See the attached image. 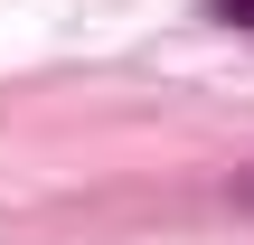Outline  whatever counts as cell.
Here are the masks:
<instances>
[{
    "label": "cell",
    "instance_id": "cell-1",
    "mask_svg": "<svg viewBox=\"0 0 254 245\" xmlns=\"http://www.w3.org/2000/svg\"><path fill=\"white\" fill-rule=\"evenodd\" d=\"M226 198H236V208H245V217H254V161H245V170H236V179H226Z\"/></svg>",
    "mask_w": 254,
    "mask_h": 245
},
{
    "label": "cell",
    "instance_id": "cell-2",
    "mask_svg": "<svg viewBox=\"0 0 254 245\" xmlns=\"http://www.w3.org/2000/svg\"><path fill=\"white\" fill-rule=\"evenodd\" d=\"M217 19L226 28H254V0H217Z\"/></svg>",
    "mask_w": 254,
    "mask_h": 245
}]
</instances>
